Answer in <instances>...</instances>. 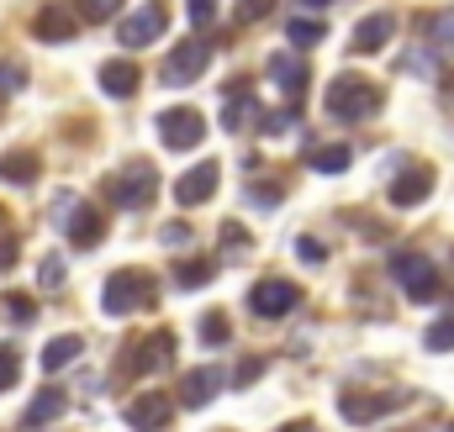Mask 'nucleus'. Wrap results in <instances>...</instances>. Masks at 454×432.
<instances>
[{
  "mask_svg": "<svg viewBox=\"0 0 454 432\" xmlns=\"http://www.w3.org/2000/svg\"><path fill=\"white\" fill-rule=\"evenodd\" d=\"M248 196H254V206H280V190H275V185H270V190H264V185H254Z\"/></svg>",
  "mask_w": 454,
  "mask_h": 432,
  "instance_id": "a19ab883",
  "label": "nucleus"
},
{
  "mask_svg": "<svg viewBox=\"0 0 454 432\" xmlns=\"http://www.w3.org/2000/svg\"><path fill=\"white\" fill-rule=\"evenodd\" d=\"M153 285L143 280V274H132V269H116L112 280H106V290H101V312L106 317H127V312H137V306H153Z\"/></svg>",
  "mask_w": 454,
  "mask_h": 432,
  "instance_id": "7ed1b4c3",
  "label": "nucleus"
},
{
  "mask_svg": "<svg viewBox=\"0 0 454 432\" xmlns=\"http://www.w3.org/2000/svg\"><path fill=\"white\" fill-rule=\"evenodd\" d=\"M80 348H85V343H80L74 332H64V337H53V343L43 348V369H48V374H59V369H69V364L80 359Z\"/></svg>",
  "mask_w": 454,
  "mask_h": 432,
  "instance_id": "393cba45",
  "label": "nucleus"
},
{
  "mask_svg": "<svg viewBox=\"0 0 454 432\" xmlns=\"http://www.w3.org/2000/svg\"><path fill=\"white\" fill-rule=\"evenodd\" d=\"M296 253H301L307 264H323V258H328V248H323L317 237H296Z\"/></svg>",
  "mask_w": 454,
  "mask_h": 432,
  "instance_id": "e433bc0d",
  "label": "nucleus"
},
{
  "mask_svg": "<svg viewBox=\"0 0 454 432\" xmlns=\"http://www.w3.org/2000/svg\"><path fill=\"white\" fill-rule=\"evenodd\" d=\"M37 174H43L37 153H5L0 158V185H32Z\"/></svg>",
  "mask_w": 454,
  "mask_h": 432,
  "instance_id": "5701e85b",
  "label": "nucleus"
},
{
  "mask_svg": "<svg viewBox=\"0 0 454 432\" xmlns=\"http://www.w3.org/2000/svg\"><path fill=\"white\" fill-rule=\"evenodd\" d=\"M301 158H307L317 174H343V169H348V158H354V148H348V143H328V148H307Z\"/></svg>",
  "mask_w": 454,
  "mask_h": 432,
  "instance_id": "4be33fe9",
  "label": "nucleus"
},
{
  "mask_svg": "<svg viewBox=\"0 0 454 432\" xmlns=\"http://www.w3.org/2000/svg\"><path fill=\"white\" fill-rule=\"evenodd\" d=\"M391 280H396L412 301H434V296H439V269H434V258L418 253V248L391 253Z\"/></svg>",
  "mask_w": 454,
  "mask_h": 432,
  "instance_id": "f03ea898",
  "label": "nucleus"
},
{
  "mask_svg": "<svg viewBox=\"0 0 454 432\" xmlns=\"http://www.w3.org/2000/svg\"><path fill=\"white\" fill-rule=\"evenodd\" d=\"M428 37H434L439 48H454V11H444V16H434V27H428Z\"/></svg>",
  "mask_w": 454,
  "mask_h": 432,
  "instance_id": "72a5a7b5",
  "label": "nucleus"
},
{
  "mask_svg": "<svg viewBox=\"0 0 454 432\" xmlns=\"http://www.w3.org/2000/svg\"><path fill=\"white\" fill-rule=\"evenodd\" d=\"M264 11H275V0H238V21H259Z\"/></svg>",
  "mask_w": 454,
  "mask_h": 432,
  "instance_id": "4c0bfd02",
  "label": "nucleus"
},
{
  "mask_svg": "<svg viewBox=\"0 0 454 432\" xmlns=\"http://www.w3.org/2000/svg\"><path fill=\"white\" fill-rule=\"evenodd\" d=\"M16 380H21V359H16L11 343H0V390H11Z\"/></svg>",
  "mask_w": 454,
  "mask_h": 432,
  "instance_id": "2f4dec72",
  "label": "nucleus"
},
{
  "mask_svg": "<svg viewBox=\"0 0 454 432\" xmlns=\"http://www.w3.org/2000/svg\"><path fill=\"white\" fill-rule=\"evenodd\" d=\"M74 32H80V21H74L64 5H43L37 21H32V37H37V42H69Z\"/></svg>",
  "mask_w": 454,
  "mask_h": 432,
  "instance_id": "f3484780",
  "label": "nucleus"
},
{
  "mask_svg": "<svg viewBox=\"0 0 454 432\" xmlns=\"http://www.w3.org/2000/svg\"><path fill=\"white\" fill-rule=\"evenodd\" d=\"M223 248H248V232H243L238 221H227L223 227Z\"/></svg>",
  "mask_w": 454,
  "mask_h": 432,
  "instance_id": "58836bf2",
  "label": "nucleus"
},
{
  "mask_svg": "<svg viewBox=\"0 0 454 432\" xmlns=\"http://www.w3.org/2000/svg\"><path fill=\"white\" fill-rule=\"evenodd\" d=\"M153 190H159V169H153V164H143V158H137V164H127L112 185H106V196H112L116 206H127V212L148 206V201H153Z\"/></svg>",
  "mask_w": 454,
  "mask_h": 432,
  "instance_id": "39448f33",
  "label": "nucleus"
},
{
  "mask_svg": "<svg viewBox=\"0 0 454 432\" xmlns=\"http://www.w3.org/2000/svg\"><path fill=\"white\" fill-rule=\"evenodd\" d=\"M137 80H143V74H137L132 58H112V64H101V90H106L112 101H127V96L137 90Z\"/></svg>",
  "mask_w": 454,
  "mask_h": 432,
  "instance_id": "aec40b11",
  "label": "nucleus"
},
{
  "mask_svg": "<svg viewBox=\"0 0 454 432\" xmlns=\"http://www.w3.org/2000/svg\"><path fill=\"white\" fill-rule=\"evenodd\" d=\"M227 385V374L217 364H207V369H191L185 380H180V401L191 406V412H201V406H212V396Z\"/></svg>",
  "mask_w": 454,
  "mask_h": 432,
  "instance_id": "2eb2a0df",
  "label": "nucleus"
},
{
  "mask_svg": "<svg viewBox=\"0 0 454 432\" xmlns=\"http://www.w3.org/2000/svg\"><path fill=\"white\" fill-rule=\"evenodd\" d=\"M185 5H191V27H212L217 21V5L212 0H185Z\"/></svg>",
  "mask_w": 454,
  "mask_h": 432,
  "instance_id": "c9c22d12",
  "label": "nucleus"
},
{
  "mask_svg": "<svg viewBox=\"0 0 454 432\" xmlns=\"http://www.w3.org/2000/svg\"><path fill=\"white\" fill-rule=\"evenodd\" d=\"M217 280V264L212 258H185V264H175V285L180 290H207Z\"/></svg>",
  "mask_w": 454,
  "mask_h": 432,
  "instance_id": "b1692460",
  "label": "nucleus"
},
{
  "mask_svg": "<svg viewBox=\"0 0 454 432\" xmlns=\"http://www.w3.org/2000/svg\"><path fill=\"white\" fill-rule=\"evenodd\" d=\"M64 216V232H69V243L74 248H96L101 237H106V221H101V212L90 206V201H74V196H59V212Z\"/></svg>",
  "mask_w": 454,
  "mask_h": 432,
  "instance_id": "423d86ee",
  "label": "nucleus"
},
{
  "mask_svg": "<svg viewBox=\"0 0 454 432\" xmlns=\"http://www.w3.org/2000/svg\"><path fill=\"white\" fill-rule=\"evenodd\" d=\"M5 317H11L16 327L37 322V306H32V296H5Z\"/></svg>",
  "mask_w": 454,
  "mask_h": 432,
  "instance_id": "473e14b6",
  "label": "nucleus"
},
{
  "mask_svg": "<svg viewBox=\"0 0 454 432\" xmlns=\"http://www.w3.org/2000/svg\"><path fill=\"white\" fill-rule=\"evenodd\" d=\"M328 116L333 121H370V116H380V85H370L364 74H339L328 85Z\"/></svg>",
  "mask_w": 454,
  "mask_h": 432,
  "instance_id": "f257e3e1",
  "label": "nucleus"
},
{
  "mask_svg": "<svg viewBox=\"0 0 454 432\" xmlns=\"http://www.w3.org/2000/svg\"><path fill=\"white\" fill-rule=\"evenodd\" d=\"M169 417H175V401L159 396V390H143V396L127 406V428L132 432H164L169 428Z\"/></svg>",
  "mask_w": 454,
  "mask_h": 432,
  "instance_id": "ddd939ff",
  "label": "nucleus"
},
{
  "mask_svg": "<svg viewBox=\"0 0 454 432\" xmlns=\"http://www.w3.org/2000/svg\"><path fill=\"white\" fill-rule=\"evenodd\" d=\"M296 306H301V285H296V280H259V285L248 290V312L264 317V322H270V317H291Z\"/></svg>",
  "mask_w": 454,
  "mask_h": 432,
  "instance_id": "6e6552de",
  "label": "nucleus"
},
{
  "mask_svg": "<svg viewBox=\"0 0 454 432\" xmlns=\"http://www.w3.org/2000/svg\"><path fill=\"white\" fill-rule=\"evenodd\" d=\"M270 80L296 101V96L307 90V80H312V74H307V58H296V53H275V58H270Z\"/></svg>",
  "mask_w": 454,
  "mask_h": 432,
  "instance_id": "a211bd4d",
  "label": "nucleus"
},
{
  "mask_svg": "<svg viewBox=\"0 0 454 432\" xmlns=\"http://www.w3.org/2000/svg\"><path fill=\"white\" fill-rule=\"evenodd\" d=\"M64 280H69V264H64L59 253H48V258H43V269H37V285H43V290H59Z\"/></svg>",
  "mask_w": 454,
  "mask_h": 432,
  "instance_id": "c85d7f7f",
  "label": "nucleus"
},
{
  "mask_svg": "<svg viewBox=\"0 0 454 432\" xmlns=\"http://www.w3.org/2000/svg\"><path fill=\"white\" fill-rule=\"evenodd\" d=\"M121 5H127V0H74V11H80L85 21H112V16H121Z\"/></svg>",
  "mask_w": 454,
  "mask_h": 432,
  "instance_id": "bb28decb",
  "label": "nucleus"
},
{
  "mask_svg": "<svg viewBox=\"0 0 454 432\" xmlns=\"http://www.w3.org/2000/svg\"><path fill=\"white\" fill-rule=\"evenodd\" d=\"M259 374H264V359H243V364L232 369V385H254Z\"/></svg>",
  "mask_w": 454,
  "mask_h": 432,
  "instance_id": "f704fd0d",
  "label": "nucleus"
},
{
  "mask_svg": "<svg viewBox=\"0 0 454 432\" xmlns=\"http://www.w3.org/2000/svg\"><path fill=\"white\" fill-rule=\"evenodd\" d=\"M423 343H428L434 353H450V348H454V317H439V322L423 332Z\"/></svg>",
  "mask_w": 454,
  "mask_h": 432,
  "instance_id": "c756f323",
  "label": "nucleus"
},
{
  "mask_svg": "<svg viewBox=\"0 0 454 432\" xmlns=\"http://www.w3.org/2000/svg\"><path fill=\"white\" fill-rule=\"evenodd\" d=\"M259 121V101L248 96V85H232V101H223V127L227 132H243Z\"/></svg>",
  "mask_w": 454,
  "mask_h": 432,
  "instance_id": "412c9836",
  "label": "nucleus"
},
{
  "mask_svg": "<svg viewBox=\"0 0 454 432\" xmlns=\"http://www.w3.org/2000/svg\"><path fill=\"white\" fill-rule=\"evenodd\" d=\"M169 348H175V332H153L148 343H132V348H127V369L153 374V369H164V364H169Z\"/></svg>",
  "mask_w": 454,
  "mask_h": 432,
  "instance_id": "dca6fc26",
  "label": "nucleus"
},
{
  "mask_svg": "<svg viewBox=\"0 0 454 432\" xmlns=\"http://www.w3.org/2000/svg\"><path fill=\"white\" fill-rule=\"evenodd\" d=\"M217 180H223V164H217V158H201L191 174L175 180V201H180L185 212H191V206H207V201L217 196Z\"/></svg>",
  "mask_w": 454,
  "mask_h": 432,
  "instance_id": "9b49d317",
  "label": "nucleus"
},
{
  "mask_svg": "<svg viewBox=\"0 0 454 432\" xmlns=\"http://www.w3.org/2000/svg\"><path fill=\"white\" fill-rule=\"evenodd\" d=\"M391 206L396 212H412V206H423L428 196H434V169H423V164H412V169H402L396 180H391Z\"/></svg>",
  "mask_w": 454,
  "mask_h": 432,
  "instance_id": "f8f14e48",
  "label": "nucleus"
},
{
  "mask_svg": "<svg viewBox=\"0 0 454 432\" xmlns=\"http://www.w3.org/2000/svg\"><path fill=\"white\" fill-rule=\"evenodd\" d=\"M164 243H169V248L191 243V227H185V221H169V227H164Z\"/></svg>",
  "mask_w": 454,
  "mask_h": 432,
  "instance_id": "ea45409f",
  "label": "nucleus"
},
{
  "mask_svg": "<svg viewBox=\"0 0 454 432\" xmlns=\"http://www.w3.org/2000/svg\"><path fill=\"white\" fill-rule=\"evenodd\" d=\"M164 27H169L164 0H148L143 11H132V16H121V21H116V37H121V48H148V42H159V37H164Z\"/></svg>",
  "mask_w": 454,
  "mask_h": 432,
  "instance_id": "0eeeda50",
  "label": "nucleus"
},
{
  "mask_svg": "<svg viewBox=\"0 0 454 432\" xmlns=\"http://www.w3.org/2000/svg\"><path fill=\"white\" fill-rule=\"evenodd\" d=\"M286 37H291L296 48H317V42L328 37V27H323L317 16H291V21H286Z\"/></svg>",
  "mask_w": 454,
  "mask_h": 432,
  "instance_id": "a878e982",
  "label": "nucleus"
},
{
  "mask_svg": "<svg viewBox=\"0 0 454 432\" xmlns=\"http://www.w3.org/2000/svg\"><path fill=\"white\" fill-rule=\"evenodd\" d=\"M301 5H307V11H317V5H333V0H301Z\"/></svg>",
  "mask_w": 454,
  "mask_h": 432,
  "instance_id": "c03bdc74",
  "label": "nucleus"
},
{
  "mask_svg": "<svg viewBox=\"0 0 454 432\" xmlns=\"http://www.w3.org/2000/svg\"><path fill=\"white\" fill-rule=\"evenodd\" d=\"M64 412H69V396L48 385V390H37V396L27 401V412H21V422H27V428H48V422H59Z\"/></svg>",
  "mask_w": 454,
  "mask_h": 432,
  "instance_id": "6ab92c4d",
  "label": "nucleus"
},
{
  "mask_svg": "<svg viewBox=\"0 0 454 432\" xmlns=\"http://www.w3.org/2000/svg\"><path fill=\"white\" fill-rule=\"evenodd\" d=\"M391 37H396V16H391V11H375V16H364V21L348 32V48H354V53H380Z\"/></svg>",
  "mask_w": 454,
  "mask_h": 432,
  "instance_id": "4468645a",
  "label": "nucleus"
},
{
  "mask_svg": "<svg viewBox=\"0 0 454 432\" xmlns=\"http://www.w3.org/2000/svg\"><path fill=\"white\" fill-rule=\"evenodd\" d=\"M207 64H212V42H207V37H191V42H180V48L169 53L164 85H196V80L207 74Z\"/></svg>",
  "mask_w": 454,
  "mask_h": 432,
  "instance_id": "9d476101",
  "label": "nucleus"
},
{
  "mask_svg": "<svg viewBox=\"0 0 454 432\" xmlns=\"http://www.w3.org/2000/svg\"><path fill=\"white\" fill-rule=\"evenodd\" d=\"M16 248H21L16 237H0V269H11V264H16Z\"/></svg>",
  "mask_w": 454,
  "mask_h": 432,
  "instance_id": "79ce46f5",
  "label": "nucleus"
},
{
  "mask_svg": "<svg viewBox=\"0 0 454 432\" xmlns=\"http://www.w3.org/2000/svg\"><path fill=\"white\" fill-rule=\"evenodd\" d=\"M227 337H232L227 317H223V312H207V317H201V343H207V348H223Z\"/></svg>",
  "mask_w": 454,
  "mask_h": 432,
  "instance_id": "cd10ccee",
  "label": "nucleus"
},
{
  "mask_svg": "<svg viewBox=\"0 0 454 432\" xmlns=\"http://www.w3.org/2000/svg\"><path fill=\"white\" fill-rule=\"evenodd\" d=\"M450 432H454V422H450Z\"/></svg>",
  "mask_w": 454,
  "mask_h": 432,
  "instance_id": "a18cd8bd",
  "label": "nucleus"
},
{
  "mask_svg": "<svg viewBox=\"0 0 454 432\" xmlns=\"http://www.w3.org/2000/svg\"><path fill=\"white\" fill-rule=\"evenodd\" d=\"M407 401H412V396H402V390H380V396H354V390H348V396H339V417L359 428V422H380V417L402 412Z\"/></svg>",
  "mask_w": 454,
  "mask_h": 432,
  "instance_id": "1a4fd4ad",
  "label": "nucleus"
},
{
  "mask_svg": "<svg viewBox=\"0 0 454 432\" xmlns=\"http://www.w3.org/2000/svg\"><path fill=\"white\" fill-rule=\"evenodd\" d=\"M16 90H27V69L16 58H0V96H16Z\"/></svg>",
  "mask_w": 454,
  "mask_h": 432,
  "instance_id": "7c9ffc66",
  "label": "nucleus"
},
{
  "mask_svg": "<svg viewBox=\"0 0 454 432\" xmlns=\"http://www.w3.org/2000/svg\"><path fill=\"white\" fill-rule=\"evenodd\" d=\"M159 143L169 148V153H191V148H201L207 143V116L191 106H175L159 116Z\"/></svg>",
  "mask_w": 454,
  "mask_h": 432,
  "instance_id": "20e7f679",
  "label": "nucleus"
},
{
  "mask_svg": "<svg viewBox=\"0 0 454 432\" xmlns=\"http://www.w3.org/2000/svg\"><path fill=\"white\" fill-rule=\"evenodd\" d=\"M280 432H317V428H312V422H286Z\"/></svg>",
  "mask_w": 454,
  "mask_h": 432,
  "instance_id": "37998d69",
  "label": "nucleus"
}]
</instances>
